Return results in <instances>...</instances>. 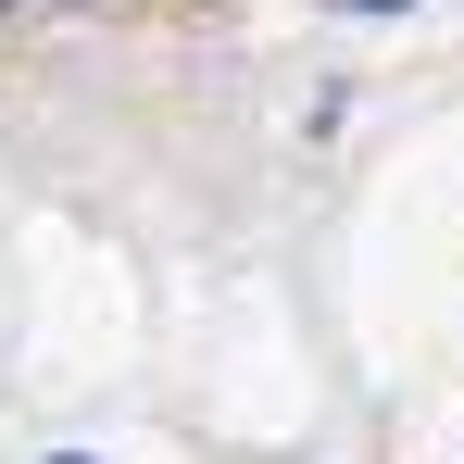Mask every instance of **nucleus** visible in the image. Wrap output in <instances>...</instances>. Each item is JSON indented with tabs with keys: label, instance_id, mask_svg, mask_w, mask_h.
Instances as JSON below:
<instances>
[{
	"label": "nucleus",
	"instance_id": "obj_1",
	"mask_svg": "<svg viewBox=\"0 0 464 464\" xmlns=\"http://www.w3.org/2000/svg\"><path fill=\"white\" fill-rule=\"evenodd\" d=\"M339 13H414V0H339Z\"/></svg>",
	"mask_w": 464,
	"mask_h": 464
},
{
	"label": "nucleus",
	"instance_id": "obj_2",
	"mask_svg": "<svg viewBox=\"0 0 464 464\" xmlns=\"http://www.w3.org/2000/svg\"><path fill=\"white\" fill-rule=\"evenodd\" d=\"M51 464H88V452H51Z\"/></svg>",
	"mask_w": 464,
	"mask_h": 464
}]
</instances>
